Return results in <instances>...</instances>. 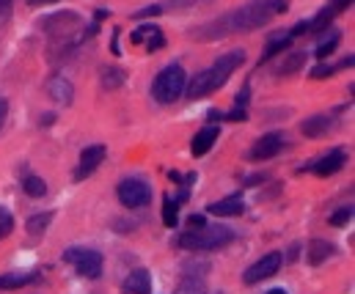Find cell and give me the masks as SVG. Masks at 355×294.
I'll use <instances>...</instances> for the list:
<instances>
[{
  "instance_id": "6da1fadb",
  "label": "cell",
  "mask_w": 355,
  "mask_h": 294,
  "mask_svg": "<svg viewBox=\"0 0 355 294\" xmlns=\"http://www.w3.org/2000/svg\"><path fill=\"white\" fill-rule=\"evenodd\" d=\"M284 12H286V0H248L245 6H240L237 12H229L226 17L212 23L210 28L196 31V36L199 39H221L229 34H248V31L267 25L273 17H278Z\"/></svg>"
},
{
  "instance_id": "7a4b0ae2",
  "label": "cell",
  "mask_w": 355,
  "mask_h": 294,
  "mask_svg": "<svg viewBox=\"0 0 355 294\" xmlns=\"http://www.w3.org/2000/svg\"><path fill=\"white\" fill-rule=\"evenodd\" d=\"M243 61H245V50H232V53L221 56L212 66H207V69L199 72L191 83H185V94H188L191 99H204V97H210L212 91H218V88L226 86V80L234 75V69H237Z\"/></svg>"
},
{
  "instance_id": "3957f363",
  "label": "cell",
  "mask_w": 355,
  "mask_h": 294,
  "mask_svg": "<svg viewBox=\"0 0 355 294\" xmlns=\"http://www.w3.org/2000/svg\"><path fill=\"white\" fill-rule=\"evenodd\" d=\"M234 239V231L223 223H204L201 228H191L185 234H180V247L185 250H215V247H223Z\"/></svg>"
},
{
  "instance_id": "277c9868",
  "label": "cell",
  "mask_w": 355,
  "mask_h": 294,
  "mask_svg": "<svg viewBox=\"0 0 355 294\" xmlns=\"http://www.w3.org/2000/svg\"><path fill=\"white\" fill-rule=\"evenodd\" d=\"M185 83H188L185 69H182L180 64H171V66H165V69L154 77V83H151V97H154L160 105H171V102H176V99L185 94Z\"/></svg>"
},
{
  "instance_id": "5b68a950",
  "label": "cell",
  "mask_w": 355,
  "mask_h": 294,
  "mask_svg": "<svg viewBox=\"0 0 355 294\" xmlns=\"http://www.w3.org/2000/svg\"><path fill=\"white\" fill-rule=\"evenodd\" d=\"M116 193H119V201H121L127 209H140V206H146V204L151 201V187H149V182H143L140 176H127V179H121L119 187H116Z\"/></svg>"
},
{
  "instance_id": "8992f818",
  "label": "cell",
  "mask_w": 355,
  "mask_h": 294,
  "mask_svg": "<svg viewBox=\"0 0 355 294\" xmlns=\"http://www.w3.org/2000/svg\"><path fill=\"white\" fill-rule=\"evenodd\" d=\"M64 261L72 264V269L83 278H99L102 275V256L91 247H69L64 253Z\"/></svg>"
},
{
  "instance_id": "52a82bcc",
  "label": "cell",
  "mask_w": 355,
  "mask_h": 294,
  "mask_svg": "<svg viewBox=\"0 0 355 294\" xmlns=\"http://www.w3.org/2000/svg\"><path fill=\"white\" fill-rule=\"evenodd\" d=\"M281 264H284V256H281L278 250H273V253L262 256L256 264H251V267L245 269L243 280H245V283H259V280H267V278H273V275L281 269Z\"/></svg>"
},
{
  "instance_id": "ba28073f",
  "label": "cell",
  "mask_w": 355,
  "mask_h": 294,
  "mask_svg": "<svg viewBox=\"0 0 355 294\" xmlns=\"http://www.w3.org/2000/svg\"><path fill=\"white\" fill-rule=\"evenodd\" d=\"M284 146H286V135H284V132H267V135H262V138L251 146L248 157H251V160H270V157L281 154Z\"/></svg>"
},
{
  "instance_id": "9c48e42d",
  "label": "cell",
  "mask_w": 355,
  "mask_h": 294,
  "mask_svg": "<svg viewBox=\"0 0 355 294\" xmlns=\"http://www.w3.org/2000/svg\"><path fill=\"white\" fill-rule=\"evenodd\" d=\"M105 154H108V149H105V146H88V149H83L80 162H77V171H75V179H77V182L88 179V176L102 165Z\"/></svg>"
},
{
  "instance_id": "30bf717a",
  "label": "cell",
  "mask_w": 355,
  "mask_h": 294,
  "mask_svg": "<svg viewBox=\"0 0 355 294\" xmlns=\"http://www.w3.org/2000/svg\"><path fill=\"white\" fill-rule=\"evenodd\" d=\"M344 162H347V151L344 149H333V151L322 154L317 162H311L308 171H314L317 176H333V173H339L344 168Z\"/></svg>"
},
{
  "instance_id": "8fae6325",
  "label": "cell",
  "mask_w": 355,
  "mask_h": 294,
  "mask_svg": "<svg viewBox=\"0 0 355 294\" xmlns=\"http://www.w3.org/2000/svg\"><path fill=\"white\" fill-rule=\"evenodd\" d=\"M350 6H352V0H330L325 9L317 12L314 20H308V31H322V28H328V25L333 23V17H339V14L347 12Z\"/></svg>"
},
{
  "instance_id": "7c38bea8",
  "label": "cell",
  "mask_w": 355,
  "mask_h": 294,
  "mask_svg": "<svg viewBox=\"0 0 355 294\" xmlns=\"http://www.w3.org/2000/svg\"><path fill=\"white\" fill-rule=\"evenodd\" d=\"M333 124H336V113H319V116L306 119L300 124V132L306 138H322V135H328L333 130Z\"/></svg>"
},
{
  "instance_id": "4fadbf2b",
  "label": "cell",
  "mask_w": 355,
  "mask_h": 294,
  "mask_svg": "<svg viewBox=\"0 0 355 294\" xmlns=\"http://www.w3.org/2000/svg\"><path fill=\"white\" fill-rule=\"evenodd\" d=\"M135 45H140V42H146V50H160L162 45H165V36L160 34V28L157 25H151V23H143L138 31H132V36H130Z\"/></svg>"
},
{
  "instance_id": "5bb4252c",
  "label": "cell",
  "mask_w": 355,
  "mask_h": 294,
  "mask_svg": "<svg viewBox=\"0 0 355 294\" xmlns=\"http://www.w3.org/2000/svg\"><path fill=\"white\" fill-rule=\"evenodd\" d=\"M243 198L240 195H229V198H221V201H215V204H210L207 206V212L210 215H215V217H237V215H243Z\"/></svg>"
},
{
  "instance_id": "9a60e30c",
  "label": "cell",
  "mask_w": 355,
  "mask_h": 294,
  "mask_svg": "<svg viewBox=\"0 0 355 294\" xmlns=\"http://www.w3.org/2000/svg\"><path fill=\"white\" fill-rule=\"evenodd\" d=\"M151 291V275L146 269H132L124 278V294H149Z\"/></svg>"
},
{
  "instance_id": "2e32d148",
  "label": "cell",
  "mask_w": 355,
  "mask_h": 294,
  "mask_svg": "<svg viewBox=\"0 0 355 294\" xmlns=\"http://www.w3.org/2000/svg\"><path fill=\"white\" fill-rule=\"evenodd\" d=\"M218 127H204V130H199L196 132V138H193V143H191V151H193V157H204L212 146H215V140H218Z\"/></svg>"
},
{
  "instance_id": "e0dca14e",
  "label": "cell",
  "mask_w": 355,
  "mask_h": 294,
  "mask_svg": "<svg viewBox=\"0 0 355 294\" xmlns=\"http://www.w3.org/2000/svg\"><path fill=\"white\" fill-rule=\"evenodd\" d=\"M39 280V272H6V275H0V289L9 291V289H23L28 283Z\"/></svg>"
},
{
  "instance_id": "ac0fdd59",
  "label": "cell",
  "mask_w": 355,
  "mask_h": 294,
  "mask_svg": "<svg viewBox=\"0 0 355 294\" xmlns=\"http://www.w3.org/2000/svg\"><path fill=\"white\" fill-rule=\"evenodd\" d=\"M336 253V247L330 245V242H325V239H311L308 242V253H306V258H308V264H322L325 258H330Z\"/></svg>"
},
{
  "instance_id": "d6986e66",
  "label": "cell",
  "mask_w": 355,
  "mask_h": 294,
  "mask_svg": "<svg viewBox=\"0 0 355 294\" xmlns=\"http://www.w3.org/2000/svg\"><path fill=\"white\" fill-rule=\"evenodd\" d=\"M47 94H50L56 102L69 105V102H72V83H69L66 77H53V80L47 83Z\"/></svg>"
},
{
  "instance_id": "ffe728a7",
  "label": "cell",
  "mask_w": 355,
  "mask_h": 294,
  "mask_svg": "<svg viewBox=\"0 0 355 294\" xmlns=\"http://www.w3.org/2000/svg\"><path fill=\"white\" fill-rule=\"evenodd\" d=\"M248 99H251V88L243 86L240 88V97L234 99V110L229 113V121H245L248 119Z\"/></svg>"
},
{
  "instance_id": "44dd1931",
  "label": "cell",
  "mask_w": 355,
  "mask_h": 294,
  "mask_svg": "<svg viewBox=\"0 0 355 294\" xmlns=\"http://www.w3.org/2000/svg\"><path fill=\"white\" fill-rule=\"evenodd\" d=\"M289 42H292V36H289V34H278V36H273V39L267 42L265 56H262V61H259V64H267L273 56H278L281 50H286V47H289Z\"/></svg>"
},
{
  "instance_id": "7402d4cb",
  "label": "cell",
  "mask_w": 355,
  "mask_h": 294,
  "mask_svg": "<svg viewBox=\"0 0 355 294\" xmlns=\"http://www.w3.org/2000/svg\"><path fill=\"white\" fill-rule=\"evenodd\" d=\"M339 42H341V34L330 28V31L319 39V45H317V58H319V61H322V58H328V56L336 50V45H339Z\"/></svg>"
},
{
  "instance_id": "603a6c76",
  "label": "cell",
  "mask_w": 355,
  "mask_h": 294,
  "mask_svg": "<svg viewBox=\"0 0 355 294\" xmlns=\"http://www.w3.org/2000/svg\"><path fill=\"white\" fill-rule=\"evenodd\" d=\"M162 223L168 228H173L176 223H180V201L171 198V195H165V204H162Z\"/></svg>"
},
{
  "instance_id": "cb8c5ba5",
  "label": "cell",
  "mask_w": 355,
  "mask_h": 294,
  "mask_svg": "<svg viewBox=\"0 0 355 294\" xmlns=\"http://www.w3.org/2000/svg\"><path fill=\"white\" fill-rule=\"evenodd\" d=\"M23 190L31 195V198H42V195H47V184H45V179L42 176H25L23 179Z\"/></svg>"
},
{
  "instance_id": "d4e9b609",
  "label": "cell",
  "mask_w": 355,
  "mask_h": 294,
  "mask_svg": "<svg viewBox=\"0 0 355 294\" xmlns=\"http://www.w3.org/2000/svg\"><path fill=\"white\" fill-rule=\"evenodd\" d=\"M50 220H53V212H42V215H34V217H28V234H34V236H39L47 225H50Z\"/></svg>"
},
{
  "instance_id": "484cf974",
  "label": "cell",
  "mask_w": 355,
  "mask_h": 294,
  "mask_svg": "<svg viewBox=\"0 0 355 294\" xmlns=\"http://www.w3.org/2000/svg\"><path fill=\"white\" fill-rule=\"evenodd\" d=\"M303 64H306V53H295L292 58H286V61L281 64L278 75H292V72H297V69H300Z\"/></svg>"
},
{
  "instance_id": "4316f807",
  "label": "cell",
  "mask_w": 355,
  "mask_h": 294,
  "mask_svg": "<svg viewBox=\"0 0 355 294\" xmlns=\"http://www.w3.org/2000/svg\"><path fill=\"white\" fill-rule=\"evenodd\" d=\"M12 228H14V217H12V212L0 206V239L9 236V234H12Z\"/></svg>"
},
{
  "instance_id": "83f0119b",
  "label": "cell",
  "mask_w": 355,
  "mask_h": 294,
  "mask_svg": "<svg viewBox=\"0 0 355 294\" xmlns=\"http://www.w3.org/2000/svg\"><path fill=\"white\" fill-rule=\"evenodd\" d=\"M350 217H352V206L347 204V206H341V209H336V212L330 215V223H333V225H344V223H350Z\"/></svg>"
},
{
  "instance_id": "f1b7e54d",
  "label": "cell",
  "mask_w": 355,
  "mask_h": 294,
  "mask_svg": "<svg viewBox=\"0 0 355 294\" xmlns=\"http://www.w3.org/2000/svg\"><path fill=\"white\" fill-rule=\"evenodd\" d=\"M176 294H204V286H201V280H185L176 289Z\"/></svg>"
},
{
  "instance_id": "f546056e",
  "label": "cell",
  "mask_w": 355,
  "mask_h": 294,
  "mask_svg": "<svg viewBox=\"0 0 355 294\" xmlns=\"http://www.w3.org/2000/svg\"><path fill=\"white\" fill-rule=\"evenodd\" d=\"M121 80H124V75H121V72H113V69H110L108 75H102V83H105V88H116Z\"/></svg>"
},
{
  "instance_id": "4dcf8cb0",
  "label": "cell",
  "mask_w": 355,
  "mask_h": 294,
  "mask_svg": "<svg viewBox=\"0 0 355 294\" xmlns=\"http://www.w3.org/2000/svg\"><path fill=\"white\" fill-rule=\"evenodd\" d=\"M12 17V0H0V25L9 23Z\"/></svg>"
},
{
  "instance_id": "1f68e13d",
  "label": "cell",
  "mask_w": 355,
  "mask_h": 294,
  "mask_svg": "<svg viewBox=\"0 0 355 294\" xmlns=\"http://www.w3.org/2000/svg\"><path fill=\"white\" fill-rule=\"evenodd\" d=\"M162 12V6H146V9H140L138 14H135V20H143V17H157Z\"/></svg>"
},
{
  "instance_id": "d6a6232c",
  "label": "cell",
  "mask_w": 355,
  "mask_h": 294,
  "mask_svg": "<svg viewBox=\"0 0 355 294\" xmlns=\"http://www.w3.org/2000/svg\"><path fill=\"white\" fill-rule=\"evenodd\" d=\"M188 220H191V228H201V225L207 223V220H204V215H191Z\"/></svg>"
},
{
  "instance_id": "836d02e7",
  "label": "cell",
  "mask_w": 355,
  "mask_h": 294,
  "mask_svg": "<svg viewBox=\"0 0 355 294\" xmlns=\"http://www.w3.org/2000/svg\"><path fill=\"white\" fill-rule=\"evenodd\" d=\"M6 110H9L6 99H0V130H3V121H6Z\"/></svg>"
},
{
  "instance_id": "e575fe53",
  "label": "cell",
  "mask_w": 355,
  "mask_h": 294,
  "mask_svg": "<svg viewBox=\"0 0 355 294\" xmlns=\"http://www.w3.org/2000/svg\"><path fill=\"white\" fill-rule=\"evenodd\" d=\"M28 3H34V6H45V3H56V0H28Z\"/></svg>"
},
{
  "instance_id": "d590c367",
  "label": "cell",
  "mask_w": 355,
  "mask_h": 294,
  "mask_svg": "<svg viewBox=\"0 0 355 294\" xmlns=\"http://www.w3.org/2000/svg\"><path fill=\"white\" fill-rule=\"evenodd\" d=\"M267 294H286V291H284V289H270Z\"/></svg>"
},
{
  "instance_id": "8d00e7d4",
  "label": "cell",
  "mask_w": 355,
  "mask_h": 294,
  "mask_svg": "<svg viewBox=\"0 0 355 294\" xmlns=\"http://www.w3.org/2000/svg\"><path fill=\"white\" fill-rule=\"evenodd\" d=\"M215 294H223V291H215Z\"/></svg>"
}]
</instances>
